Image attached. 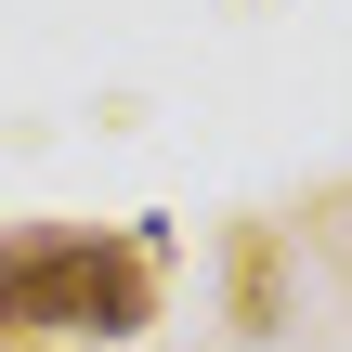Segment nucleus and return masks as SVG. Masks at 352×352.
<instances>
[{
	"mask_svg": "<svg viewBox=\"0 0 352 352\" xmlns=\"http://www.w3.org/2000/svg\"><path fill=\"white\" fill-rule=\"evenodd\" d=\"M144 314H157V235H91V222L0 235V327H39V340H131Z\"/></svg>",
	"mask_w": 352,
	"mask_h": 352,
	"instance_id": "1",
	"label": "nucleus"
},
{
	"mask_svg": "<svg viewBox=\"0 0 352 352\" xmlns=\"http://www.w3.org/2000/svg\"><path fill=\"white\" fill-rule=\"evenodd\" d=\"M235 314H248V327L274 314V248H235Z\"/></svg>",
	"mask_w": 352,
	"mask_h": 352,
	"instance_id": "2",
	"label": "nucleus"
}]
</instances>
